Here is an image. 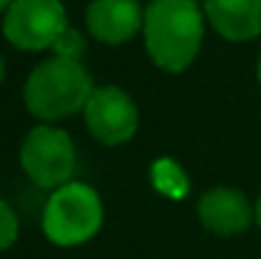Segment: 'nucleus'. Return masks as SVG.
Here are the masks:
<instances>
[{
    "label": "nucleus",
    "instance_id": "1",
    "mask_svg": "<svg viewBox=\"0 0 261 259\" xmlns=\"http://www.w3.org/2000/svg\"><path fill=\"white\" fill-rule=\"evenodd\" d=\"M203 10L195 0H152L145 10V49L170 74L185 72L203 43Z\"/></svg>",
    "mask_w": 261,
    "mask_h": 259
},
{
    "label": "nucleus",
    "instance_id": "2",
    "mask_svg": "<svg viewBox=\"0 0 261 259\" xmlns=\"http://www.w3.org/2000/svg\"><path fill=\"white\" fill-rule=\"evenodd\" d=\"M94 89L96 86L91 84V77L82 66V61L54 56L41 61L31 72L23 86V102L33 117L48 125L84 112Z\"/></svg>",
    "mask_w": 261,
    "mask_h": 259
},
{
    "label": "nucleus",
    "instance_id": "3",
    "mask_svg": "<svg viewBox=\"0 0 261 259\" xmlns=\"http://www.w3.org/2000/svg\"><path fill=\"white\" fill-rule=\"evenodd\" d=\"M104 221V203L99 193L89 185L71 180L51 193L46 201L41 229L46 239L56 247H82L96 237Z\"/></svg>",
    "mask_w": 261,
    "mask_h": 259
},
{
    "label": "nucleus",
    "instance_id": "4",
    "mask_svg": "<svg viewBox=\"0 0 261 259\" xmlns=\"http://www.w3.org/2000/svg\"><path fill=\"white\" fill-rule=\"evenodd\" d=\"M20 168L46 191H56L71 183L76 171V148L66 130L54 125H36L20 143Z\"/></svg>",
    "mask_w": 261,
    "mask_h": 259
},
{
    "label": "nucleus",
    "instance_id": "5",
    "mask_svg": "<svg viewBox=\"0 0 261 259\" xmlns=\"http://www.w3.org/2000/svg\"><path fill=\"white\" fill-rule=\"evenodd\" d=\"M69 28L61 0H15L3 18V36L20 51H43Z\"/></svg>",
    "mask_w": 261,
    "mask_h": 259
},
{
    "label": "nucleus",
    "instance_id": "6",
    "mask_svg": "<svg viewBox=\"0 0 261 259\" xmlns=\"http://www.w3.org/2000/svg\"><path fill=\"white\" fill-rule=\"evenodd\" d=\"M84 125L96 143L117 148L135 137L140 127V112L124 89L96 86L84 107Z\"/></svg>",
    "mask_w": 261,
    "mask_h": 259
},
{
    "label": "nucleus",
    "instance_id": "7",
    "mask_svg": "<svg viewBox=\"0 0 261 259\" xmlns=\"http://www.w3.org/2000/svg\"><path fill=\"white\" fill-rule=\"evenodd\" d=\"M198 219L200 224L218 234V237H236L244 234L254 221V206L249 203V198L228 185H218L211 188L200 196L198 201Z\"/></svg>",
    "mask_w": 261,
    "mask_h": 259
},
{
    "label": "nucleus",
    "instance_id": "8",
    "mask_svg": "<svg viewBox=\"0 0 261 259\" xmlns=\"http://www.w3.org/2000/svg\"><path fill=\"white\" fill-rule=\"evenodd\" d=\"M145 26V10L137 0H91L87 8L89 33L109 46L127 43Z\"/></svg>",
    "mask_w": 261,
    "mask_h": 259
},
{
    "label": "nucleus",
    "instance_id": "9",
    "mask_svg": "<svg viewBox=\"0 0 261 259\" xmlns=\"http://www.w3.org/2000/svg\"><path fill=\"white\" fill-rule=\"evenodd\" d=\"M203 13L226 41H251L261 33V0H205Z\"/></svg>",
    "mask_w": 261,
    "mask_h": 259
},
{
    "label": "nucleus",
    "instance_id": "10",
    "mask_svg": "<svg viewBox=\"0 0 261 259\" xmlns=\"http://www.w3.org/2000/svg\"><path fill=\"white\" fill-rule=\"evenodd\" d=\"M51 51H54V56H59V59L82 61V56L87 54V38L82 36V31H76V28L69 26V28L56 38V43L51 46Z\"/></svg>",
    "mask_w": 261,
    "mask_h": 259
},
{
    "label": "nucleus",
    "instance_id": "11",
    "mask_svg": "<svg viewBox=\"0 0 261 259\" xmlns=\"http://www.w3.org/2000/svg\"><path fill=\"white\" fill-rule=\"evenodd\" d=\"M18 231H20V221H18V214L13 211L10 203H5L0 198V252L10 249L18 239Z\"/></svg>",
    "mask_w": 261,
    "mask_h": 259
},
{
    "label": "nucleus",
    "instance_id": "12",
    "mask_svg": "<svg viewBox=\"0 0 261 259\" xmlns=\"http://www.w3.org/2000/svg\"><path fill=\"white\" fill-rule=\"evenodd\" d=\"M254 216H256V224H259V229H261V196H259V201H256V206H254Z\"/></svg>",
    "mask_w": 261,
    "mask_h": 259
},
{
    "label": "nucleus",
    "instance_id": "13",
    "mask_svg": "<svg viewBox=\"0 0 261 259\" xmlns=\"http://www.w3.org/2000/svg\"><path fill=\"white\" fill-rule=\"evenodd\" d=\"M15 0H0V13H8V8L13 5Z\"/></svg>",
    "mask_w": 261,
    "mask_h": 259
},
{
    "label": "nucleus",
    "instance_id": "14",
    "mask_svg": "<svg viewBox=\"0 0 261 259\" xmlns=\"http://www.w3.org/2000/svg\"><path fill=\"white\" fill-rule=\"evenodd\" d=\"M3 79H5V61H3V56H0V84H3Z\"/></svg>",
    "mask_w": 261,
    "mask_h": 259
},
{
    "label": "nucleus",
    "instance_id": "15",
    "mask_svg": "<svg viewBox=\"0 0 261 259\" xmlns=\"http://www.w3.org/2000/svg\"><path fill=\"white\" fill-rule=\"evenodd\" d=\"M256 77H259V84H261V54H259V64H256Z\"/></svg>",
    "mask_w": 261,
    "mask_h": 259
}]
</instances>
